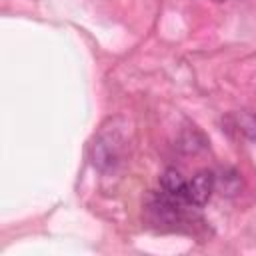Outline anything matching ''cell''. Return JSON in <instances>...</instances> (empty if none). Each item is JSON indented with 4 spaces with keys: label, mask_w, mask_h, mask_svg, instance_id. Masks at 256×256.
<instances>
[{
    "label": "cell",
    "mask_w": 256,
    "mask_h": 256,
    "mask_svg": "<svg viewBox=\"0 0 256 256\" xmlns=\"http://www.w3.org/2000/svg\"><path fill=\"white\" fill-rule=\"evenodd\" d=\"M216 188V174L212 170H200L186 182V202L192 206H204Z\"/></svg>",
    "instance_id": "cell-1"
},
{
    "label": "cell",
    "mask_w": 256,
    "mask_h": 256,
    "mask_svg": "<svg viewBox=\"0 0 256 256\" xmlns=\"http://www.w3.org/2000/svg\"><path fill=\"white\" fill-rule=\"evenodd\" d=\"M160 186H162V194H166L168 198L188 204L186 202V180L180 176L178 170L174 168L164 170V174L160 176Z\"/></svg>",
    "instance_id": "cell-2"
},
{
    "label": "cell",
    "mask_w": 256,
    "mask_h": 256,
    "mask_svg": "<svg viewBox=\"0 0 256 256\" xmlns=\"http://www.w3.org/2000/svg\"><path fill=\"white\" fill-rule=\"evenodd\" d=\"M92 162L94 166L102 168V170H108L114 166L116 162V148L110 144V140H96L94 146H92Z\"/></svg>",
    "instance_id": "cell-3"
},
{
    "label": "cell",
    "mask_w": 256,
    "mask_h": 256,
    "mask_svg": "<svg viewBox=\"0 0 256 256\" xmlns=\"http://www.w3.org/2000/svg\"><path fill=\"white\" fill-rule=\"evenodd\" d=\"M232 122V128L238 130V134L246 136L248 140H256V116L250 112H236L228 118Z\"/></svg>",
    "instance_id": "cell-4"
},
{
    "label": "cell",
    "mask_w": 256,
    "mask_h": 256,
    "mask_svg": "<svg viewBox=\"0 0 256 256\" xmlns=\"http://www.w3.org/2000/svg\"><path fill=\"white\" fill-rule=\"evenodd\" d=\"M232 182H238L240 184V176L234 172V170H226V176L222 178V190L226 192V194H234L238 188L236 186H232ZM222 192V194H224Z\"/></svg>",
    "instance_id": "cell-5"
}]
</instances>
